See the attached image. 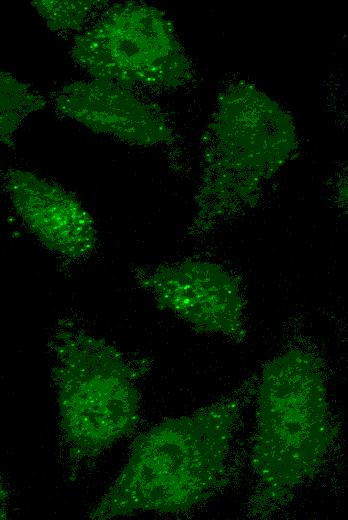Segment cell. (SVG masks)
Segmentation results:
<instances>
[{"label":"cell","mask_w":348,"mask_h":520,"mask_svg":"<svg viewBox=\"0 0 348 520\" xmlns=\"http://www.w3.org/2000/svg\"><path fill=\"white\" fill-rule=\"evenodd\" d=\"M255 389L256 374L220 400L142 433L89 517L180 514L207 500L224 482L231 441Z\"/></svg>","instance_id":"1"},{"label":"cell","mask_w":348,"mask_h":520,"mask_svg":"<svg viewBox=\"0 0 348 520\" xmlns=\"http://www.w3.org/2000/svg\"><path fill=\"white\" fill-rule=\"evenodd\" d=\"M251 468L255 514L285 504L322 461L330 425L322 362L308 341L286 340L256 374Z\"/></svg>","instance_id":"2"},{"label":"cell","mask_w":348,"mask_h":520,"mask_svg":"<svg viewBox=\"0 0 348 520\" xmlns=\"http://www.w3.org/2000/svg\"><path fill=\"white\" fill-rule=\"evenodd\" d=\"M295 148L293 125L277 104L255 89L227 90L203 139L190 238L206 239L254 207Z\"/></svg>","instance_id":"3"},{"label":"cell","mask_w":348,"mask_h":520,"mask_svg":"<svg viewBox=\"0 0 348 520\" xmlns=\"http://www.w3.org/2000/svg\"><path fill=\"white\" fill-rule=\"evenodd\" d=\"M60 446L70 468L98 458L136 427L147 363L61 320L49 339Z\"/></svg>","instance_id":"4"},{"label":"cell","mask_w":348,"mask_h":520,"mask_svg":"<svg viewBox=\"0 0 348 520\" xmlns=\"http://www.w3.org/2000/svg\"><path fill=\"white\" fill-rule=\"evenodd\" d=\"M73 61L92 79L132 89H173L190 63L167 15L142 2L106 6L74 40Z\"/></svg>","instance_id":"5"},{"label":"cell","mask_w":348,"mask_h":520,"mask_svg":"<svg viewBox=\"0 0 348 520\" xmlns=\"http://www.w3.org/2000/svg\"><path fill=\"white\" fill-rule=\"evenodd\" d=\"M134 277L159 309L171 312L197 333L234 343L247 339L245 281L229 266L187 257L139 267Z\"/></svg>","instance_id":"6"},{"label":"cell","mask_w":348,"mask_h":520,"mask_svg":"<svg viewBox=\"0 0 348 520\" xmlns=\"http://www.w3.org/2000/svg\"><path fill=\"white\" fill-rule=\"evenodd\" d=\"M3 184L13 209L48 252L68 263L92 255L97 246L95 221L74 194L25 169H8Z\"/></svg>","instance_id":"7"},{"label":"cell","mask_w":348,"mask_h":520,"mask_svg":"<svg viewBox=\"0 0 348 520\" xmlns=\"http://www.w3.org/2000/svg\"><path fill=\"white\" fill-rule=\"evenodd\" d=\"M53 106L90 131L130 145L152 147L172 140L162 111L118 84L98 79L68 83L56 92Z\"/></svg>","instance_id":"8"},{"label":"cell","mask_w":348,"mask_h":520,"mask_svg":"<svg viewBox=\"0 0 348 520\" xmlns=\"http://www.w3.org/2000/svg\"><path fill=\"white\" fill-rule=\"evenodd\" d=\"M47 100L29 84L9 72L0 76V134L7 147L13 145L16 131L31 113L43 109Z\"/></svg>","instance_id":"9"},{"label":"cell","mask_w":348,"mask_h":520,"mask_svg":"<svg viewBox=\"0 0 348 520\" xmlns=\"http://www.w3.org/2000/svg\"><path fill=\"white\" fill-rule=\"evenodd\" d=\"M37 13L50 30L55 32H82L89 19L103 10L107 4L103 1H52L31 2Z\"/></svg>","instance_id":"10"},{"label":"cell","mask_w":348,"mask_h":520,"mask_svg":"<svg viewBox=\"0 0 348 520\" xmlns=\"http://www.w3.org/2000/svg\"><path fill=\"white\" fill-rule=\"evenodd\" d=\"M330 190L334 203L348 218V165L337 172Z\"/></svg>","instance_id":"11"}]
</instances>
